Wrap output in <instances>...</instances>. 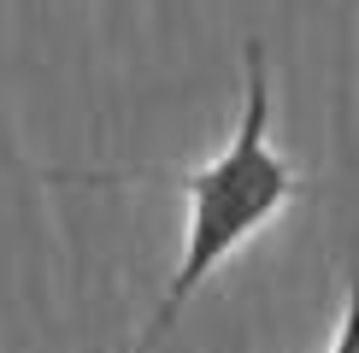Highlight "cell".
Returning a JSON list of instances; mask_svg holds the SVG:
<instances>
[{"label": "cell", "mask_w": 359, "mask_h": 353, "mask_svg": "<svg viewBox=\"0 0 359 353\" xmlns=\"http://www.w3.org/2000/svg\"><path fill=\"white\" fill-rule=\"evenodd\" d=\"M88 183H165L189 200L183 218V254L165 294H159L154 318L142 324L130 353H159V342L177 330V318L189 312V300L201 283L218 271L230 254L259 235L271 218L301 195V171L271 147V71H265V41H242V118H236L230 141L218 159L189 171H159V176H88Z\"/></svg>", "instance_id": "cell-1"}, {"label": "cell", "mask_w": 359, "mask_h": 353, "mask_svg": "<svg viewBox=\"0 0 359 353\" xmlns=\"http://www.w3.org/2000/svg\"><path fill=\"white\" fill-rule=\"evenodd\" d=\"M330 353H359V265H348V294H341V318H336Z\"/></svg>", "instance_id": "cell-2"}]
</instances>
